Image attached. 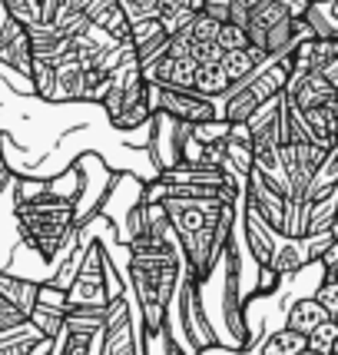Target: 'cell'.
<instances>
[{
  "mask_svg": "<svg viewBox=\"0 0 338 355\" xmlns=\"http://www.w3.org/2000/svg\"><path fill=\"white\" fill-rule=\"evenodd\" d=\"M10 183H14V223L20 243L37 252L46 266H57V259L80 236L77 206L87 193L83 173L73 166L50 183L14 180V176Z\"/></svg>",
  "mask_w": 338,
  "mask_h": 355,
  "instance_id": "cell-1",
  "label": "cell"
},
{
  "mask_svg": "<svg viewBox=\"0 0 338 355\" xmlns=\"http://www.w3.org/2000/svg\"><path fill=\"white\" fill-rule=\"evenodd\" d=\"M156 202L163 206L169 226L176 232L186 276L199 286H209L215 266L222 259V249L229 246V239L235 236L242 202L193 200V196H163Z\"/></svg>",
  "mask_w": 338,
  "mask_h": 355,
  "instance_id": "cell-2",
  "label": "cell"
},
{
  "mask_svg": "<svg viewBox=\"0 0 338 355\" xmlns=\"http://www.w3.org/2000/svg\"><path fill=\"white\" fill-rule=\"evenodd\" d=\"M100 107L107 113L113 130L130 133V130H143L153 120V100H150V83L139 73V63L133 46L123 53V60L109 70L107 93L100 100Z\"/></svg>",
  "mask_w": 338,
  "mask_h": 355,
  "instance_id": "cell-3",
  "label": "cell"
},
{
  "mask_svg": "<svg viewBox=\"0 0 338 355\" xmlns=\"http://www.w3.org/2000/svg\"><path fill=\"white\" fill-rule=\"evenodd\" d=\"M285 83H289V53L262 60L246 80L232 83L229 93L219 100L222 123L246 126L249 120H252V116L265 107V103H272L276 96H282Z\"/></svg>",
  "mask_w": 338,
  "mask_h": 355,
  "instance_id": "cell-4",
  "label": "cell"
},
{
  "mask_svg": "<svg viewBox=\"0 0 338 355\" xmlns=\"http://www.w3.org/2000/svg\"><path fill=\"white\" fill-rule=\"evenodd\" d=\"M123 282H116L113 263L107 256V246L100 236H93V219H90V239H87V252L77 266V276L70 279L63 302L66 309H103L109 295L116 293Z\"/></svg>",
  "mask_w": 338,
  "mask_h": 355,
  "instance_id": "cell-5",
  "label": "cell"
},
{
  "mask_svg": "<svg viewBox=\"0 0 338 355\" xmlns=\"http://www.w3.org/2000/svg\"><path fill=\"white\" fill-rule=\"evenodd\" d=\"M139 336H143V325H139L133 295L126 286H120L103 306V329H100L93 355H143Z\"/></svg>",
  "mask_w": 338,
  "mask_h": 355,
  "instance_id": "cell-6",
  "label": "cell"
},
{
  "mask_svg": "<svg viewBox=\"0 0 338 355\" xmlns=\"http://www.w3.org/2000/svg\"><path fill=\"white\" fill-rule=\"evenodd\" d=\"M153 113H163L176 123L202 126V123H222L219 100L199 96L196 90H172V87H150Z\"/></svg>",
  "mask_w": 338,
  "mask_h": 355,
  "instance_id": "cell-7",
  "label": "cell"
},
{
  "mask_svg": "<svg viewBox=\"0 0 338 355\" xmlns=\"http://www.w3.org/2000/svg\"><path fill=\"white\" fill-rule=\"evenodd\" d=\"M242 206L249 213H256L272 232L285 236V230H289V200H285V189L272 176L249 170L246 183H242Z\"/></svg>",
  "mask_w": 338,
  "mask_h": 355,
  "instance_id": "cell-8",
  "label": "cell"
},
{
  "mask_svg": "<svg viewBox=\"0 0 338 355\" xmlns=\"http://www.w3.org/2000/svg\"><path fill=\"white\" fill-rule=\"evenodd\" d=\"M103 329V309H66L63 329L50 342L46 355H93Z\"/></svg>",
  "mask_w": 338,
  "mask_h": 355,
  "instance_id": "cell-9",
  "label": "cell"
},
{
  "mask_svg": "<svg viewBox=\"0 0 338 355\" xmlns=\"http://www.w3.org/2000/svg\"><path fill=\"white\" fill-rule=\"evenodd\" d=\"M143 80L150 87H172V90H193V73H196V63L189 57H156L146 67H139Z\"/></svg>",
  "mask_w": 338,
  "mask_h": 355,
  "instance_id": "cell-10",
  "label": "cell"
},
{
  "mask_svg": "<svg viewBox=\"0 0 338 355\" xmlns=\"http://www.w3.org/2000/svg\"><path fill=\"white\" fill-rule=\"evenodd\" d=\"M30 63H33V53H30L27 27L17 24L14 17H7L3 27H0V67H7V70H14V73H20V77L27 80Z\"/></svg>",
  "mask_w": 338,
  "mask_h": 355,
  "instance_id": "cell-11",
  "label": "cell"
},
{
  "mask_svg": "<svg viewBox=\"0 0 338 355\" xmlns=\"http://www.w3.org/2000/svg\"><path fill=\"white\" fill-rule=\"evenodd\" d=\"M63 315H66L63 293L60 289H53V286H46V282H40V293H37V302H33L30 319H27V322H30L46 342H53L57 339V332L63 329Z\"/></svg>",
  "mask_w": 338,
  "mask_h": 355,
  "instance_id": "cell-12",
  "label": "cell"
},
{
  "mask_svg": "<svg viewBox=\"0 0 338 355\" xmlns=\"http://www.w3.org/2000/svg\"><path fill=\"white\" fill-rule=\"evenodd\" d=\"M166 44H169V33L163 31V24H159L156 17L130 24V46H133V53H136L139 67H146L150 60L163 57V53H166Z\"/></svg>",
  "mask_w": 338,
  "mask_h": 355,
  "instance_id": "cell-13",
  "label": "cell"
},
{
  "mask_svg": "<svg viewBox=\"0 0 338 355\" xmlns=\"http://www.w3.org/2000/svg\"><path fill=\"white\" fill-rule=\"evenodd\" d=\"M83 93V67L77 60H63L53 67V93L50 103H80Z\"/></svg>",
  "mask_w": 338,
  "mask_h": 355,
  "instance_id": "cell-14",
  "label": "cell"
},
{
  "mask_svg": "<svg viewBox=\"0 0 338 355\" xmlns=\"http://www.w3.org/2000/svg\"><path fill=\"white\" fill-rule=\"evenodd\" d=\"M46 349H50V342L30 322L17 325L0 336V355H46Z\"/></svg>",
  "mask_w": 338,
  "mask_h": 355,
  "instance_id": "cell-15",
  "label": "cell"
},
{
  "mask_svg": "<svg viewBox=\"0 0 338 355\" xmlns=\"http://www.w3.org/2000/svg\"><path fill=\"white\" fill-rule=\"evenodd\" d=\"M302 24L315 40H338V10L335 0H312L302 14Z\"/></svg>",
  "mask_w": 338,
  "mask_h": 355,
  "instance_id": "cell-16",
  "label": "cell"
},
{
  "mask_svg": "<svg viewBox=\"0 0 338 355\" xmlns=\"http://www.w3.org/2000/svg\"><path fill=\"white\" fill-rule=\"evenodd\" d=\"M325 319H328V312H325L312 295L295 299L292 306L285 309V329H289V332H299V336H308V332L319 329Z\"/></svg>",
  "mask_w": 338,
  "mask_h": 355,
  "instance_id": "cell-17",
  "label": "cell"
},
{
  "mask_svg": "<svg viewBox=\"0 0 338 355\" xmlns=\"http://www.w3.org/2000/svg\"><path fill=\"white\" fill-rule=\"evenodd\" d=\"M229 77L222 70V63H199L196 73H193V90L199 96H209V100H222L229 93Z\"/></svg>",
  "mask_w": 338,
  "mask_h": 355,
  "instance_id": "cell-18",
  "label": "cell"
},
{
  "mask_svg": "<svg viewBox=\"0 0 338 355\" xmlns=\"http://www.w3.org/2000/svg\"><path fill=\"white\" fill-rule=\"evenodd\" d=\"M262 60H269L262 50H256V46H246V50H232V53H222V60H219V63H222V70H226L229 83H239V80H246Z\"/></svg>",
  "mask_w": 338,
  "mask_h": 355,
  "instance_id": "cell-19",
  "label": "cell"
},
{
  "mask_svg": "<svg viewBox=\"0 0 338 355\" xmlns=\"http://www.w3.org/2000/svg\"><path fill=\"white\" fill-rule=\"evenodd\" d=\"M302 349H305V336L289 332L285 325L276 329V332H269L259 342V355H295V352H302Z\"/></svg>",
  "mask_w": 338,
  "mask_h": 355,
  "instance_id": "cell-20",
  "label": "cell"
},
{
  "mask_svg": "<svg viewBox=\"0 0 338 355\" xmlns=\"http://www.w3.org/2000/svg\"><path fill=\"white\" fill-rule=\"evenodd\" d=\"M305 345L319 355H338V319H325L305 336Z\"/></svg>",
  "mask_w": 338,
  "mask_h": 355,
  "instance_id": "cell-21",
  "label": "cell"
},
{
  "mask_svg": "<svg viewBox=\"0 0 338 355\" xmlns=\"http://www.w3.org/2000/svg\"><path fill=\"white\" fill-rule=\"evenodd\" d=\"M27 80H30V90L37 93L40 100H46V103H50V93H53V63L33 60Z\"/></svg>",
  "mask_w": 338,
  "mask_h": 355,
  "instance_id": "cell-22",
  "label": "cell"
},
{
  "mask_svg": "<svg viewBox=\"0 0 338 355\" xmlns=\"http://www.w3.org/2000/svg\"><path fill=\"white\" fill-rule=\"evenodd\" d=\"M312 299L328 312V319H338V279H319V286H315V293Z\"/></svg>",
  "mask_w": 338,
  "mask_h": 355,
  "instance_id": "cell-23",
  "label": "cell"
},
{
  "mask_svg": "<svg viewBox=\"0 0 338 355\" xmlns=\"http://www.w3.org/2000/svg\"><path fill=\"white\" fill-rule=\"evenodd\" d=\"M215 46H219L222 53L246 50V46H249L246 31H242V27H235V24H219V31H215Z\"/></svg>",
  "mask_w": 338,
  "mask_h": 355,
  "instance_id": "cell-24",
  "label": "cell"
},
{
  "mask_svg": "<svg viewBox=\"0 0 338 355\" xmlns=\"http://www.w3.org/2000/svg\"><path fill=\"white\" fill-rule=\"evenodd\" d=\"M199 14H206L215 24H229V0H206V7Z\"/></svg>",
  "mask_w": 338,
  "mask_h": 355,
  "instance_id": "cell-25",
  "label": "cell"
},
{
  "mask_svg": "<svg viewBox=\"0 0 338 355\" xmlns=\"http://www.w3.org/2000/svg\"><path fill=\"white\" fill-rule=\"evenodd\" d=\"M278 7L285 10V17H292V20H302V14L308 10V3L312 0H276Z\"/></svg>",
  "mask_w": 338,
  "mask_h": 355,
  "instance_id": "cell-26",
  "label": "cell"
},
{
  "mask_svg": "<svg viewBox=\"0 0 338 355\" xmlns=\"http://www.w3.org/2000/svg\"><path fill=\"white\" fill-rule=\"evenodd\" d=\"M7 183H10V173H0V193L7 189Z\"/></svg>",
  "mask_w": 338,
  "mask_h": 355,
  "instance_id": "cell-27",
  "label": "cell"
},
{
  "mask_svg": "<svg viewBox=\"0 0 338 355\" xmlns=\"http://www.w3.org/2000/svg\"><path fill=\"white\" fill-rule=\"evenodd\" d=\"M295 355H319V352H312V349H308V345H305V349H302V352H295Z\"/></svg>",
  "mask_w": 338,
  "mask_h": 355,
  "instance_id": "cell-28",
  "label": "cell"
}]
</instances>
